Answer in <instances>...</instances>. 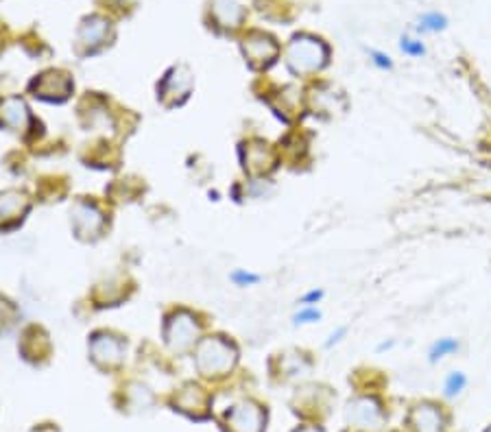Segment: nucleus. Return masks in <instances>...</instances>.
<instances>
[{"mask_svg": "<svg viewBox=\"0 0 491 432\" xmlns=\"http://www.w3.org/2000/svg\"><path fill=\"white\" fill-rule=\"evenodd\" d=\"M407 424L413 432H443L447 426V415L441 405L432 400L417 402L407 415Z\"/></svg>", "mask_w": 491, "mask_h": 432, "instance_id": "nucleus-5", "label": "nucleus"}, {"mask_svg": "<svg viewBox=\"0 0 491 432\" xmlns=\"http://www.w3.org/2000/svg\"><path fill=\"white\" fill-rule=\"evenodd\" d=\"M254 149L258 155H249V158H247V164L251 166L254 173H266V170L273 166V155H271V151L266 149V145H262V142L260 145H256Z\"/></svg>", "mask_w": 491, "mask_h": 432, "instance_id": "nucleus-16", "label": "nucleus"}, {"mask_svg": "<svg viewBox=\"0 0 491 432\" xmlns=\"http://www.w3.org/2000/svg\"><path fill=\"white\" fill-rule=\"evenodd\" d=\"M3 122L7 127H12V130L20 131L25 130L27 125V118H28V112L25 107V103L18 101V98H7V101L3 103Z\"/></svg>", "mask_w": 491, "mask_h": 432, "instance_id": "nucleus-11", "label": "nucleus"}, {"mask_svg": "<svg viewBox=\"0 0 491 432\" xmlns=\"http://www.w3.org/2000/svg\"><path fill=\"white\" fill-rule=\"evenodd\" d=\"M242 53H245L247 61H249L254 68H266V66H271L278 59L280 46L278 42L271 35H266V33L254 31L242 40Z\"/></svg>", "mask_w": 491, "mask_h": 432, "instance_id": "nucleus-7", "label": "nucleus"}, {"mask_svg": "<svg viewBox=\"0 0 491 432\" xmlns=\"http://www.w3.org/2000/svg\"><path fill=\"white\" fill-rule=\"evenodd\" d=\"M446 27H447V18L443 16V13L431 12V13H424V16L419 18L417 31H422V33H437V31H443V28H446Z\"/></svg>", "mask_w": 491, "mask_h": 432, "instance_id": "nucleus-17", "label": "nucleus"}, {"mask_svg": "<svg viewBox=\"0 0 491 432\" xmlns=\"http://www.w3.org/2000/svg\"><path fill=\"white\" fill-rule=\"evenodd\" d=\"M369 57H371V61H374V64L378 66V68H383V70L393 68V61H391V57L384 55V53H380V51H369Z\"/></svg>", "mask_w": 491, "mask_h": 432, "instance_id": "nucleus-21", "label": "nucleus"}, {"mask_svg": "<svg viewBox=\"0 0 491 432\" xmlns=\"http://www.w3.org/2000/svg\"><path fill=\"white\" fill-rule=\"evenodd\" d=\"M485 432H491V426H489V428H487V430H485Z\"/></svg>", "mask_w": 491, "mask_h": 432, "instance_id": "nucleus-26", "label": "nucleus"}, {"mask_svg": "<svg viewBox=\"0 0 491 432\" xmlns=\"http://www.w3.org/2000/svg\"><path fill=\"white\" fill-rule=\"evenodd\" d=\"M321 297H323V293H321V291H311L306 297L302 299V303H306V306H311V303L319 302V299H321Z\"/></svg>", "mask_w": 491, "mask_h": 432, "instance_id": "nucleus-23", "label": "nucleus"}, {"mask_svg": "<svg viewBox=\"0 0 491 432\" xmlns=\"http://www.w3.org/2000/svg\"><path fill=\"white\" fill-rule=\"evenodd\" d=\"M190 83H193V77L186 68H175L169 77L162 82V97H170V94L178 92L179 97H186L190 90Z\"/></svg>", "mask_w": 491, "mask_h": 432, "instance_id": "nucleus-12", "label": "nucleus"}, {"mask_svg": "<svg viewBox=\"0 0 491 432\" xmlns=\"http://www.w3.org/2000/svg\"><path fill=\"white\" fill-rule=\"evenodd\" d=\"M73 221H75V227H77L79 236H88V234H94V232L101 227L103 218L92 206H77V210H75L73 215Z\"/></svg>", "mask_w": 491, "mask_h": 432, "instance_id": "nucleus-10", "label": "nucleus"}, {"mask_svg": "<svg viewBox=\"0 0 491 432\" xmlns=\"http://www.w3.org/2000/svg\"><path fill=\"white\" fill-rule=\"evenodd\" d=\"M226 424L230 432H265L266 411L256 402L242 400L227 411Z\"/></svg>", "mask_w": 491, "mask_h": 432, "instance_id": "nucleus-4", "label": "nucleus"}, {"mask_svg": "<svg viewBox=\"0 0 491 432\" xmlns=\"http://www.w3.org/2000/svg\"><path fill=\"white\" fill-rule=\"evenodd\" d=\"M214 13H217V20L221 22L223 27H232V28L241 25L242 16H245L241 4L232 3V0H217V4H214Z\"/></svg>", "mask_w": 491, "mask_h": 432, "instance_id": "nucleus-13", "label": "nucleus"}, {"mask_svg": "<svg viewBox=\"0 0 491 432\" xmlns=\"http://www.w3.org/2000/svg\"><path fill=\"white\" fill-rule=\"evenodd\" d=\"M238 360V351L230 341L223 336H212V339L202 341L194 351V363L202 376L206 378H223L232 372Z\"/></svg>", "mask_w": 491, "mask_h": 432, "instance_id": "nucleus-2", "label": "nucleus"}, {"mask_svg": "<svg viewBox=\"0 0 491 432\" xmlns=\"http://www.w3.org/2000/svg\"><path fill=\"white\" fill-rule=\"evenodd\" d=\"M105 33H107V25H105L103 20H99V18H94V20H90L88 25L81 27L79 42L81 44H88V46L103 44Z\"/></svg>", "mask_w": 491, "mask_h": 432, "instance_id": "nucleus-14", "label": "nucleus"}, {"mask_svg": "<svg viewBox=\"0 0 491 432\" xmlns=\"http://www.w3.org/2000/svg\"><path fill=\"white\" fill-rule=\"evenodd\" d=\"M319 317L321 315H319L317 308H304L295 315V324H314V321H319Z\"/></svg>", "mask_w": 491, "mask_h": 432, "instance_id": "nucleus-20", "label": "nucleus"}, {"mask_svg": "<svg viewBox=\"0 0 491 432\" xmlns=\"http://www.w3.org/2000/svg\"><path fill=\"white\" fill-rule=\"evenodd\" d=\"M455 351H459V341L452 339V336H443V339L435 341V343L431 345L428 360H431V363H440V360L446 358V356L455 354Z\"/></svg>", "mask_w": 491, "mask_h": 432, "instance_id": "nucleus-15", "label": "nucleus"}, {"mask_svg": "<svg viewBox=\"0 0 491 432\" xmlns=\"http://www.w3.org/2000/svg\"><path fill=\"white\" fill-rule=\"evenodd\" d=\"M400 49H402V53L408 57H422L424 53H426V46H424V42L417 40V37H408V35H404L402 40H400Z\"/></svg>", "mask_w": 491, "mask_h": 432, "instance_id": "nucleus-19", "label": "nucleus"}, {"mask_svg": "<svg viewBox=\"0 0 491 432\" xmlns=\"http://www.w3.org/2000/svg\"><path fill=\"white\" fill-rule=\"evenodd\" d=\"M232 279L236 284H241V287H247V284H256L260 278L254 273H245V271H236V273L232 275Z\"/></svg>", "mask_w": 491, "mask_h": 432, "instance_id": "nucleus-22", "label": "nucleus"}, {"mask_svg": "<svg viewBox=\"0 0 491 432\" xmlns=\"http://www.w3.org/2000/svg\"><path fill=\"white\" fill-rule=\"evenodd\" d=\"M28 201L25 194L20 192H4L0 194V223L16 221L27 212Z\"/></svg>", "mask_w": 491, "mask_h": 432, "instance_id": "nucleus-9", "label": "nucleus"}, {"mask_svg": "<svg viewBox=\"0 0 491 432\" xmlns=\"http://www.w3.org/2000/svg\"><path fill=\"white\" fill-rule=\"evenodd\" d=\"M199 327L190 312H175L166 324V343L173 351H186L197 343Z\"/></svg>", "mask_w": 491, "mask_h": 432, "instance_id": "nucleus-6", "label": "nucleus"}, {"mask_svg": "<svg viewBox=\"0 0 491 432\" xmlns=\"http://www.w3.org/2000/svg\"><path fill=\"white\" fill-rule=\"evenodd\" d=\"M467 387V376L463 372H452L447 373L446 382H443V393L446 397H456L463 393V389Z\"/></svg>", "mask_w": 491, "mask_h": 432, "instance_id": "nucleus-18", "label": "nucleus"}, {"mask_svg": "<svg viewBox=\"0 0 491 432\" xmlns=\"http://www.w3.org/2000/svg\"><path fill=\"white\" fill-rule=\"evenodd\" d=\"M345 420L350 428L356 430H378L387 420L383 402L374 396H359L347 402Z\"/></svg>", "mask_w": 491, "mask_h": 432, "instance_id": "nucleus-3", "label": "nucleus"}, {"mask_svg": "<svg viewBox=\"0 0 491 432\" xmlns=\"http://www.w3.org/2000/svg\"><path fill=\"white\" fill-rule=\"evenodd\" d=\"M295 432H326L321 428V426H302V428H297Z\"/></svg>", "mask_w": 491, "mask_h": 432, "instance_id": "nucleus-25", "label": "nucleus"}, {"mask_svg": "<svg viewBox=\"0 0 491 432\" xmlns=\"http://www.w3.org/2000/svg\"><path fill=\"white\" fill-rule=\"evenodd\" d=\"M123 351H125V345H123L121 339L109 334H97L90 343V354H92L94 363L101 365V367H116V365L123 363Z\"/></svg>", "mask_w": 491, "mask_h": 432, "instance_id": "nucleus-8", "label": "nucleus"}, {"mask_svg": "<svg viewBox=\"0 0 491 432\" xmlns=\"http://www.w3.org/2000/svg\"><path fill=\"white\" fill-rule=\"evenodd\" d=\"M343 334H345V327H341V330H338L337 334H332V336H330V341H328V348H330L332 343H337V341H341V336H343Z\"/></svg>", "mask_w": 491, "mask_h": 432, "instance_id": "nucleus-24", "label": "nucleus"}, {"mask_svg": "<svg viewBox=\"0 0 491 432\" xmlns=\"http://www.w3.org/2000/svg\"><path fill=\"white\" fill-rule=\"evenodd\" d=\"M284 59L295 77H313V75H317L328 64L330 51H328L323 40L308 35V33H302V35H295L289 42Z\"/></svg>", "mask_w": 491, "mask_h": 432, "instance_id": "nucleus-1", "label": "nucleus"}]
</instances>
